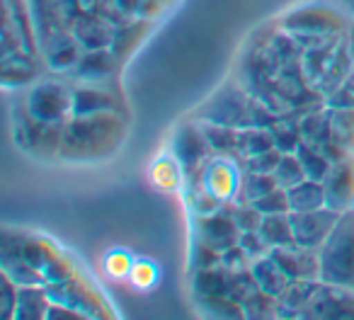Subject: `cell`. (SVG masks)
I'll list each match as a JSON object with an SVG mask.
<instances>
[{"mask_svg": "<svg viewBox=\"0 0 354 320\" xmlns=\"http://www.w3.org/2000/svg\"><path fill=\"white\" fill-rule=\"evenodd\" d=\"M199 122H216L226 126L248 129V126H267L279 119V114L272 112L260 97L250 93L243 83L228 80L207 104L197 112Z\"/></svg>", "mask_w": 354, "mask_h": 320, "instance_id": "1", "label": "cell"}, {"mask_svg": "<svg viewBox=\"0 0 354 320\" xmlns=\"http://www.w3.org/2000/svg\"><path fill=\"white\" fill-rule=\"evenodd\" d=\"M320 281L354 291V211H342L320 247Z\"/></svg>", "mask_w": 354, "mask_h": 320, "instance_id": "2", "label": "cell"}, {"mask_svg": "<svg viewBox=\"0 0 354 320\" xmlns=\"http://www.w3.org/2000/svg\"><path fill=\"white\" fill-rule=\"evenodd\" d=\"M284 30L291 32L304 46L318 44L333 35H339L344 30V20L335 15L333 10L320 6H306L296 10L284 20Z\"/></svg>", "mask_w": 354, "mask_h": 320, "instance_id": "3", "label": "cell"}, {"mask_svg": "<svg viewBox=\"0 0 354 320\" xmlns=\"http://www.w3.org/2000/svg\"><path fill=\"white\" fill-rule=\"evenodd\" d=\"M243 160H238L236 156H214L199 173L202 185L221 202H236L238 192H241L243 182Z\"/></svg>", "mask_w": 354, "mask_h": 320, "instance_id": "4", "label": "cell"}, {"mask_svg": "<svg viewBox=\"0 0 354 320\" xmlns=\"http://www.w3.org/2000/svg\"><path fill=\"white\" fill-rule=\"evenodd\" d=\"M27 112L39 122H66L68 114H73V100H71V90L54 80L39 83L30 90L25 100Z\"/></svg>", "mask_w": 354, "mask_h": 320, "instance_id": "5", "label": "cell"}, {"mask_svg": "<svg viewBox=\"0 0 354 320\" xmlns=\"http://www.w3.org/2000/svg\"><path fill=\"white\" fill-rule=\"evenodd\" d=\"M233 207H236V202H223L221 209L194 218V231H197L199 241L218 252H226L228 247L238 245L243 231L233 218Z\"/></svg>", "mask_w": 354, "mask_h": 320, "instance_id": "6", "label": "cell"}, {"mask_svg": "<svg viewBox=\"0 0 354 320\" xmlns=\"http://www.w3.org/2000/svg\"><path fill=\"white\" fill-rule=\"evenodd\" d=\"M172 156L183 165L185 178H192V175L202 173V168L216 156V153L209 146L202 126L194 122V124H185V126L177 129L175 138H172Z\"/></svg>", "mask_w": 354, "mask_h": 320, "instance_id": "7", "label": "cell"}, {"mask_svg": "<svg viewBox=\"0 0 354 320\" xmlns=\"http://www.w3.org/2000/svg\"><path fill=\"white\" fill-rule=\"evenodd\" d=\"M299 315L304 318H354V291L320 281V286Z\"/></svg>", "mask_w": 354, "mask_h": 320, "instance_id": "8", "label": "cell"}, {"mask_svg": "<svg viewBox=\"0 0 354 320\" xmlns=\"http://www.w3.org/2000/svg\"><path fill=\"white\" fill-rule=\"evenodd\" d=\"M291 226L299 245L306 247H323L328 236L333 233L335 223L339 218V211L330 207H320L313 211H291Z\"/></svg>", "mask_w": 354, "mask_h": 320, "instance_id": "9", "label": "cell"}, {"mask_svg": "<svg viewBox=\"0 0 354 320\" xmlns=\"http://www.w3.org/2000/svg\"><path fill=\"white\" fill-rule=\"evenodd\" d=\"M83 51L85 49L80 46V41L75 39V35L71 30H59L39 41L41 61L56 73H71L80 61V56H83Z\"/></svg>", "mask_w": 354, "mask_h": 320, "instance_id": "10", "label": "cell"}, {"mask_svg": "<svg viewBox=\"0 0 354 320\" xmlns=\"http://www.w3.org/2000/svg\"><path fill=\"white\" fill-rule=\"evenodd\" d=\"M325 187V207L335 211H349L354 204V158L349 153L347 158L333 163L330 173L323 180Z\"/></svg>", "mask_w": 354, "mask_h": 320, "instance_id": "11", "label": "cell"}, {"mask_svg": "<svg viewBox=\"0 0 354 320\" xmlns=\"http://www.w3.org/2000/svg\"><path fill=\"white\" fill-rule=\"evenodd\" d=\"M274 262L289 274V279H320V247L286 245L272 250Z\"/></svg>", "mask_w": 354, "mask_h": 320, "instance_id": "12", "label": "cell"}, {"mask_svg": "<svg viewBox=\"0 0 354 320\" xmlns=\"http://www.w3.org/2000/svg\"><path fill=\"white\" fill-rule=\"evenodd\" d=\"M119 66V56L114 54L112 49H95V51H83L80 61L75 64V68L71 70L73 78H78L80 83H102V80H109L114 73H117Z\"/></svg>", "mask_w": 354, "mask_h": 320, "instance_id": "13", "label": "cell"}, {"mask_svg": "<svg viewBox=\"0 0 354 320\" xmlns=\"http://www.w3.org/2000/svg\"><path fill=\"white\" fill-rule=\"evenodd\" d=\"M71 32L75 35V39L80 41L85 51H95V49H112L114 41V25L102 17H95L83 12L80 17H75Z\"/></svg>", "mask_w": 354, "mask_h": 320, "instance_id": "14", "label": "cell"}, {"mask_svg": "<svg viewBox=\"0 0 354 320\" xmlns=\"http://www.w3.org/2000/svg\"><path fill=\"white\" fill-rule=\"evenodd\" d=\"M352 70H354V61H352V49H349V37H342V41H339V46L335 49L325 73L320 75L318 83H315V90H318L323 97H328V95H333L335 90L352 75Z\"/></svg>", "mask_w": 354, "mask_h": 320, "instance_id": "15", "label": "cell"}, {"mask_svg": "<svg viewBox=\"0 0 354 320\" xmlns=\"http://www.w3.org/2000/svg\"><path fill=\"white\" fill-rule=\"evenodd\" d=\"M30 12L32 22H35L37 41L46 39V37L59 30H71L68 17L64 15V10H61L56 0H30Z\"/></svg>", "mask_w": 354, "mask_h": 320, "instance_id": "16", "label": "cell"}, {"mask_svg": "<svg viewBox=\"0 0 354 320\" xmlns=\"http://www.w3.org/2000/svg\"><path fill=\"white\" fill-rule=\"evenodd\" d=\"M39 56L30 51H15V54L3 56V85L6 88L30 83L39 75Z\"/></svg>", "mask_w": 354, "mask_h": 320, "instance_id": "17", "label": "cell"}, {"mask_svg": "<svg viewBox=\"0 0 354 320\" xmlns=\"http://www.w3.org/2000/svg\"><path fill=\"white\" fill-rule=\"evenodd\" d=\"M339 41H342V35H333V37H328V39L318 41V44L304 46L301 66H304L306 78H308V83L313 85V88H315V83H318L320 75L325 73V68H328L330 59H333V54L339 46Z\"/></svg>", "mask_w": 354, "mask_h": 320, "instance_id": "18", "label": "cell"}, {"mask_svg": "<svg viewBox=\"0 0 354 320\" xmlns=\"http://www.w3.org/2000/svg\"><path fill=\"white\" fill-rule=\"evenodd\" d=\"M71 100H73V117H90V114L109 112L117 107V100L112 95L88 83L71 90Z\"/></svg>", "mask_w": 354, "mask_h": 320, "instance_id": "19", "label": "cell"}, {"mask_svg": "<svg viewBox=\"0 0 354 320\" xmlns=\"http://www.w3.org/2000/svg\"><path fill=\"white\" fill-rule=\"evenodd\" d=\"M49 291L39 289L37 284H27L20 286L17 291V305H15V318L17 320H39L46 318L49 313Z\"/></svg>", "mask_w": 354, "mask_h": 320, "instance_id": "20", "label": "cell"}, {"mask_svg": "<svg viewBox=\"0 0 354 320\" xmlns=\"http://www.w3.org/2000/svg\"><path fill=\"white\" fill-rule=\"evenodd\" d=\"M320 286V279H291L289 286L281 291L279 296V318H291L299 315L304 310V305L310 301V296L315 294V289Z\"/></svg>", "mask_w": 354, "mask_h": 320, "instance_id": "21", "label": "cell"}, {"mask_svg": "<svg viewBox=\"0 0 354 320\" xmlns=\"http://www.w3.org/2000/svg\"><path fill=\"white\" fill-rule=\"evenodd\" d=\"M151 20L148 17H129L122 25L114 27V41H112V51L119 59H127L133 49L138 46V41L146 37Z\"/></svg>", "mask_w": 354, "mask_h": 320, "instance_id": "22", "label": "cell"}, {"mask_svg": "<svg viewBox=\"0 0 354 320\" xmlns=\"http://www.w3.org/2000/svg\"><path fill=\"white\" fill-rule=\"evenodd\" d=\"M286 194H289L291 211H313V209L325 207V187L318 180H310V178L301 180L299 185L286 189Z\"/></svg>", "mask_w": 354, "mask_h": 320, "instance_id": "23", "label": "cell"}, {"mask_svg": "<svg viewBox=\"0 0 354 320\" xmlns=\"http://www.w3.org/2000/svg\"><path fill=\"white\" fill-rule=\"evenodd\" d=\"M204 136H207L209 146L214 148V153L218 156H236L238 158V133L241 129L236 126H226V124H216V122H199ZM241 160V158H238ZM245 168V165H243Z\"/></svg>", "mask_w": 354, "mask_h": 320, "instance_id": "24", "label": "cell"}, {"mask_svg": "<svg viewBox=\"0 0 354 320\" xmlns=\"http://www.w3.org/2000/svg\"><path fill=\"white\" fill-rule=\"evenodd\" d=\"M252 274H255L257 286H260V289L270 291V294H274V296H281V291H284L291 281L289 274L277 265L272 255L257 260L255 265H252Z\"/></svg>", "mask_w": 354, "mask_h": 320, "instance_id": "25", "label": "cell"}, {"mask_svg": "<svg viewBox=\"0 0 354 320\" xmlns=\"http://www.w3.org/2000/svg\"><path fill=\"white\" fill-rule=\"evenodd\" d=\"M260 233L267 238V243H270L272 247H286L296 243L289 214H267V216L262 218Z\"/></svg>", "mask_w": 354, "mask_h": 320, "instance_id": "26", "label": "cell"}, {"mask_svg": "<svg viewBox=\"0 0 354 320\" xmlns=\"http://www.w3.org/2000/svg\"><path fill=\"white\" fill-rule=\"evenodd\" d=\"M270 148H274V136L267 126H248L238 133V158L243 160V165L250 156L270 151Z\"/></svg>", "mask_w": 354, "mask_h": 320, "instance_id": "27", "label": "cell"}, {"mask_svg": "<svg viewBox=\"0 0 354 320\" xmlns=\"http://www.w3.org/2000/svg\"><path fill=\"white\" fill-rule=\"evenodd\" d=\"M183 178H185V170L175 156H162L153 163L151 180L158 189L172 192V189H177L180 185H183Z\"/></svg>", "mask_w": 354, "mask_h": 320, "instance_id": "28", "label": "cell"}, {"mask_svg": "<svg viewBox=\"0 0 354 320\" xmlns=\"http://www.w3.org/2000/svg\"><path fill=\"white\" fill-rule=\"evenodd\" d=\"M296 156H299L301 165H304L306 178L318 180V182H323L325 175H328L330 168H333V163L325 158V153L320 151L318 146H313L310 141H306V138L301 141V146L296 148Z\"/></svg>", "mask_w": 354, "mask_h": 320, "instance_id": "29", "label": "cell"}, {"mask_svg": "<svg viewBox=\"0 0 354 320\" xmlns=\"http://www.w3.org/2000/svg\"><path fill=\"white\" fill-rule=\"evenodd\" d=\"M228 294V270L223 265L212 267V270L194 272V296H221Z\"/></svg>", "mask_w": 354, "mask_h": 320, "instance_id": "30", "label": "cell"}, {"mask_svg": "<svg viewBox=\"0 0 354 320\" xmlns=\"http://www.w3.org/2000/svg\"><path fill=\"white\" fill-rule=\"evenodd\" d=\"M279 187L274 175H267V173H250L245 170L243 173V182H241V192H238L236 202H252L255 204L257 199H262L265 194H270L272 189Z\"/></svg>", "mask_w": 354, "mask_h": 320, "instance_id": "31", "label": "cell"}, {"mask_svg": "<svg viewBox=\"0 0 354 320\" xmlns=\"http://www.w3.org/2000/svg\"><path fill=\"white\" fill-rule=\"evenodd\" d=\"M272 136H274V146L279 148L281 153H296V148L304 141V133H301V124L296 122V117H279L274 124L270 126Z\"/></svg>", "mask_w": 354, "mask_h": 320, "instance_id": "32", "label": "cell"}, {"mask_svg": "<svg viewBox=\"0 0 354 320\" xmlns=\"http://www.w3.org/2000/svg\"><path fill=\"white\" fill-rule=\"evenodd\" d=\"M279 296L270 294L265 289H257L252 296H248L243 301V313L245 318H255V320H262V318H279Z\"/></svg>", "mask_w": 354, "mask_h": 320, "instance_id": "33", "label": "cell"}, {"mask_svg": "<svg viewBox=\"0 0 354 320\" xmlns=\"http://www.w3.org/2000/svg\"><path fill=\"white\" fill-rule=\"evenodd\" d=\"M330 133L339 146L354 153V109H330Z\"/></svg>", "mask_w": 354, "mask_h": 320, "instance_id": "34", "label": "cell"}, {"mask_svg": "<svg viewBox=\"0 0 354 320\" xmlns=\"http://www.w3.org/2000/svg\"><path fill=\"white\" fill-rule=\"evenodd\" d=\"M197 301L207 315H216V318H245L243 305L238 303V301H233L228 294L204 296V299H197Z\"/></svg>", "mask_w": 354, "mask_h": 320, "instance_id": "35", "label": "cell"}, {"mask_svg": "<svg viewBox=\"0 0 354 320\" xmlns=\"http://www.w3.org/2000/svg\"><path fill=\"white\" fill-rule=\"evenodd\" d=\"M274 178H277V182H279V187H284V189L294 187L301 180H306V170L296 153H284V156H281L279 165H277V170H274Z\"/></svg>", "mask_w": 354, "mask_h": 320, "instance_id": "36", "label": "cell"}, {"mask_svg": "<svg viewBox=\"0 0 354 320\" xmlns=\"http://www.w3.org/2000/svg\"><path fill=\"white\" fill-rule=\"evenodd\" d=\"M257 289H260V286H257V279H255V274H252V270L228 272V296H231L233 301H238L241 305H243V301L255 294Z\"/></svg>", "mask_w": 354, "mask_h": 320, "instance_id": "37", "label": "cell"}, {"mask_svg": "<svg viewBox=\"0 0 354 320\" xmlns=\"http://www.w3.org/2000/svg\"><path fill=\"white\" fill-rule=\"evenodd\" d=\"M83 12L102 17V20L112 22L114 27L122 25L124 20H129V17H124V12L119 10L117 0H83Z\"/></svg>", "mask_w": 354, "mask_h": 320, "instance_id": "38", "label": "cell"}, {"mask_svg": "<svg viewBox=\"0 0 354 320\" xmlns=\"http://www.w3.org/2000/svg\"><path fill=\"white\" fill-rule=\"evenodd\" d=\"M233 218H236L238 228H241L243 233L245 231H260L265 214H262L252 202H236V207H233Z\"/></svg>", "mask_w": 354, "mask_h": 320, "instance_id": "39", "label": "cell"}, {"mask_svg": "<svg viewBox=\"0 0 354 320\" xmlns=\"http://www.w3.org/2000/svg\"><path fill=\"white\" fill-rule=\"evenodd\" d=\"M241 247L243 250L250 255V260L252 262H257V260H262V257H267V255H272V250L274 247L267 243V238L262 236L260 231H245V233H241Z\"/></svg>", "mask_w": 354, "mask_h": 320, "instance_id": "40", "label": "cell"}, {"mask_svg": "<svg viewBox=\"0 0 354 320\" xmlns=\"http://www.w3.org/2000/svg\"><path fill=\"white\" fill-rule=\"evenodd\" d=\"M281 156L284 153L279 151V148H270V151H262L257 153V156H250L245 160V170H250V173H267V175H274L277 165H279Z\"/></svg>", "mask_w": 354, "mask_h": 320, "instance_id": "41", "label": "cell"}, {"mask_svg": "<svg viewBox=\"0 0 354 320\" xmlns=\"http://www.w3.org/2000/svg\"><path fill=\"white\" fill-rule=\"evenodd\" d=\"M223 265V255L214 247H209L207 243H202L197 238V245L192 250V270L202 272V270H212V267Z\"/></svg>", "mask_w": 354, "mask_h": 320, "instance_id": "42", "label": "cell"}, {"mask_svg": "<svg viewBox=\"0 0 354 320\" xmlns=\"http://www.w3.org/2000/svg\"><path fill=\"white\" fill-rule=\"evenodd\" d=\"M255 207L260 209L265 216H267V214H289L291 211V209H289V194H286L284 187L272 189L270 194H265L262 199H257Z\"/></svg>", "mask_w": 354, "mask_h": 320, "instance_id": "43", "label": "cell"}, {"mask_svg": "<svg viewBox=\"0 0 354 320\" xmlns=\"http://www.w3.org/2000/svg\"><path fill=\"white\" fill-rule=\"evenodd\" d=\"M325 107L330 109H354V75H349L333 95L325 97Z\"/></svg>", "mask_w": 354, "mask_h": 320, "instance_id": "44", "label": "cell"}, {"mask_svg": "<svg viewBox=\"0 0 354 320\" xmlns=\"http://www.w3.org/2000/svg\"><path fill=\"white\" fill-rule=\"evenodd\" d=\"M0 281H3V303H0V315H3V318H15V305H17V291H20V284H17L8 272H3Z\"/></svg>", "mask_w": 354, "mask_h": 320, "instance_id": "45", "label": "cell"}, {"mask_svg": "<svg viewBox=\"0 0 354 320\" xmlns=\"http://www.w3.org/2000/svg\"><path fill=\"white\" fill-rule=\"evenodd\" d=\"M131 255L124 250H114L107 255V260H104V270H107L109 276H114V279H122V276L131 274Z\"/></svg>", "mask_w": 354, "mask_h": 320, "instance_id": "46", "label": "cell"}, {"mask_svg": "<svg viewBox=\"0 0 354 320\" xmlns=\"http://www.w3.org/2000/svg\"><path fill=\"white\" fill-rule=\"evenodd\" d=\"M221 255H223V267H226L228 272H245V270H252V265H255V262L250 260V255L241 247V243L228 247Z\"/></svg>", "mask_w": 354, "mask_h": 320, "instance_id": "47", "label": "cell"}, {"mask_svg": "<svg viewBox=\"0 0 354 320\" xmlns=\"http://www.w3.org/2000/svg\"><path fill=\"white\" fill-rule=\"evenodd\" d=\"M131 281L136 289H151L158 281V270L151 262H136L131 267Z\"/></svg>", "mask_w": 354, "mask_h": 320, "instance_id": "48", "label": "cell"}, {"mask_svg": "<svg viewBox=\"0 0 354 320\" xmlns=\"http://www.w3.org/2000/svg\"><path fill=\"white\" fill-rule=\"evenodd\" d=\"M175 0H143V10H141V17H148V20H153V17L160 15L165 8H170Z\"/></svg>", "mask_w": 354, "mask_h": 320, "instance_id": "49", "label": "cell"}, {"mask_svg": "<svg viewBox=\"0 0 354 320\" xmlns=\"http://www.w3.org/2000/svg\"><path fill=\"white\" fill-rule=\"evenodd\" d=\"M61 6V10H64V15L68 17V22L73 25L75 17L83 15V0H56Z\"/></svg>", "mask_w": 354, "mask_h": 320, "instance_id": "50", "label": "cell"}, {"mask_svg": "<svg viewBox=\"0 0 354 320\" xmlns=\"http://www.w3.org/2000/svg\"><path fill=\"white\" fill-rule=\"evenodd\" d=\"M117 6L124 12V17H141L143 0H117Z\"/></svg>", "mask_w": 354, "mask_h": 320, "instance_id": "51", "label": "cell"}, {"mask_svg": "<svg viewBox=\"0 0 354 320\" xmlns=\"http://www.w3.org/2000/svg\"><path fill=\"white\" fill-rule=\"evenodd\" d=\"M349 49H352V61H354V30L349 32ZM352 75H354V70H352Z\"/></svg>", "mask_w": 354, "mask_h": 320, "instance_id": "52", "label": "cell"}]
</instances>
